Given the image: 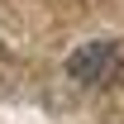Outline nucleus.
<instances>
[{"instance_id": "obj_1", "label": "nucleus", "mask_w": 124, "mask_h": 124, "mask_svg": "<svg viewBox=\"0 0 124 124\" xmlns=\"http://www.w3.org/2000/svg\"><path fill=\"white\" fill-rule=\"evenodd\" d=\"M67 77L77 86H110V81L124 77V57H119V43L115 38H91L81 43L72 57H67Z\"/></svg>"}]
</instances>
